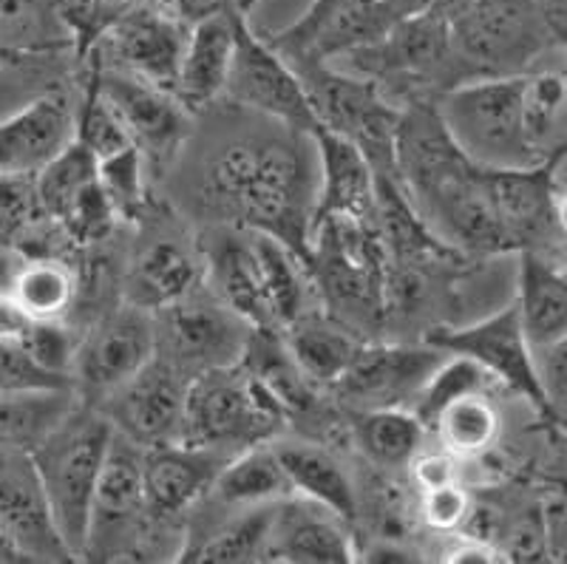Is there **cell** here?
Here are the masks:
<instances>
[{
    "label": "cell",
    "instance_id": "ab89813d",
    "mask_svg": "<svg viewBox=\"0 0 567 564\" xmlns=\"http://www.w3.org/2000/svg\"><path fill=\"white\" fill-rule=\"evenodd\" d=\"M414 500H417L414 513L420 516V522H423L429 531L443 533V536L460 533V527L468 520L471 505H474L463 480L445 482V485L437 488H425V491H417V494H414Z\"/></svg>",
    "mask_w": 567,
    "mask_h": 564
},
{
    "label": "cell",
    "instance_id": "f6af8a7d",
    "mask_svg": "<svg viewBox=\"0 0 567 564\" xmlns=\"http://www.w3.org/2000/svg\"><path fill=\"white\" fill-rule=\"evenodd\" d=\"M27 558H23V553L18 551V547L9 542L7 536H3V531H0V564H23Z\"/></svg>",
    "mask_w": 567,
    "mask_h": 564
},
{
    "label": "cell",
    "instance_id": "cb8c5ba5",
    "mask_svg": "<svg viewBox=\"0 0 567 564\" xmlns=\"http://www.w3.org/2000/svg\"><path fill=\"white\" fill-rule=\"evenodd\" d=\"M354 558L358 545L338 513L296 494L276 502L261 562L349 564Z\"/></svg>",
    "mask_w": 567,
    "mask_h": 564
},
{
    "label": "cell",
    "instance_id": "7c38bea8",
    "mask_svg": "<svg viewBox=\"0 0 567 564\" xmlns=\"http://www.w3.org/2000/svg\"><path fill=\"white\" fill-rule=\"evenodd\" d=\"M80 60L91 69L100 94L125 129L131 145L140 151L145 167L159 174L168 171L194 136V111L174 91L145 83L114 65H103L94 54H83Z\"/></svg>",
    "mask_w": 567,
    "mask_h": 564
},
{
    "label": "cell",
    "instance_id": "5b68a950",
    "mask_svg": "<svg viewBox=\"0 0 567 564\" xmlns=\"http://www.w3.org/2000/svg\"><path fill=\"white\" fill-rule=\"evenodd\" d=\"M449 29L471 78H511L565 49L567 9L536 0H468L449 14Z\"/></svg>",
    "mask_w": 567,
    "mask_h": 564
},
{
    "label": "cell",
    "instance_id": "ffe728a7",
    "mask_svg": "<svg viewBox=\"0 0 567 564\" xmlns=\"http://www.w3.org/2000/svg\"><path fill=\"white\" fill-rule=\"evenodd\" d=\"M185 394V375L154 355L134 378L111 391L97 411L116 434H123L140 449H156V445L182 443Z\"/></svg>",
    "mask_w": 567,
    "mask_h": 564
},
{
    "label": "cell",
    "instance_id": "d590c367",
    "mask_svg": "<svg viewBox=\"0 0 567 564\" xmlns=\"http://www.w3.org/2000/svg\"><path fill=\"white\" fill-rule=\"evenodd\" d=\"M429 434L440 449L452 451L457 460H474L499 445L503 437V411L491 398V389L471 391L452 400L429 425Z\"/></svg>",
    "mask_w": 567,
    "mask_h": 564
},
{
    "label": "cell",
    "instance_id": "e0dca14e",
    "mask_svg": "<svg viewBox=\"0 0 567 564\" xmlns=\"http://www.w3.org/2000/svg\"><path fill=\"white\" fill-rule=\"evenodd\" d=\"M445 358L429 340H367L327 398L343 411L412 409Z\"/></svg>",
    "mask_w": 567,
    "mask_h": 564
},
{
    "label": "cell",
    "instance_id": "484cf974",
    "mask_svg": "<svg viewBox=\"0 0 567 564\" xmlns=\"http://www.w3.org/2000/svg\"><path fill=\"white\" fill-rule=\"evenodd\" d=\"M230 460L221 451L202 445L168 443L142 449V491L154 516L182 522L210 491L219 469Z\"/></svg>",
    "mask_w": 567,
    "mask_h": 564
},
{
    "label": "cell",
    "instance_id": "2e32d148",
    "mask_svg": "<svg viewBox=\"0 0 567 564\" xmlns=\"http://www.w3.org/2000/svg\"><path fill=\"white\" fill-rule=\"evenodd\" d=\"M221 103L267 116L303 134L318 131L307 91L292 65L267 43L265 34L250 27V18L245 14L236 20V49H233Z\"/></svg>",
    "mask_w": 567,
    "mask_h": 564
},
{
    "label": "cell",
    "instance_id": "e575fe53",
    "mask_svg": "<svg viewBox=\"0 0 567 564\" xmlns=\"http://www.w3.org/2000/svg\"><path fill=\"white\" fill-rule=\"evenodd\" d=\"M74 406L71 386L0 391V451H32Z\"/></svg>",
    "mask_w": 567,
    "mask_h": 564
},
{
    "label": "cell",
    "instance_id": "ac0fdd59",
    "mask_svg": "<svg viewBox=\"0 0 567 564\" xmlns=\"http://www.w3.org/2000/svg\"><path fill=\"white\" fill-rule=\"evenodd\" d=\"M190 23L174 9V0H145L111 20L85 54L103 65L174 91Z\"/></svg>",
    "mask_w": 567,
    "mask_h": 564
},
{
    "label": "cell",
    "instance_id": "6da1fadb",
    "mask_svg": "<svg viewBox=\"0 0 567 564\" xmlns=\"http://www.w3.org/2000/svg\"><path fill=\"white\" fill-rule=\"evenodd\" d=\"M247 125L219 129L182 176V202L205 225L265 233L307 264L318 196L312 134L245 111Z\"/></svg>",
    "mask_w": 567,
    "mask_h": 564
},
{
    "label": "cell",
    "instance_id": "52a82bcc",
    "mask_svg": "<svg viewBox=\"0 0 567 564\" xmlns=\"http://www.w3.org/2000/svg\"><path fill=\"white\" fill-rule=\"evenodd\" d=\"M287 414L245 363L187 380L182 443L233 457L287 434Z\"/></svg>",
    "mask_w": 567,
    "mask_h": 564
},
{
    "label": "cell",
    "instance_id": "8fae6325",
    "mask_svg": "<svg viewBox=\"0 0 567 564\" xmlns=\"http://www.w3.org/2000/svg\"><path fill=\"white\" fill-rule=\"evenodd\" d=\"M156 358L187 380L210 369L239 363L252 327L213 296L205 281L168 307L156 309Z\"/></svg>",
    "mask_w": 567,
    "mask_h": 564
},
{
    "label": "cell",
    "instance_id": "b9f144b4",
    "mask_svg": "<svg viewBox=\"0 0 567 564\" xmlns=\"http://www.w3.org/2000/svg\"><path fill=\"white\" fill-rule=\"evenodd\" d=\"M409 480L414 482L417 491H425V488H437L445 485V482H457L463 480V460L445 449H420L414 454V460L409 462Z\"/></svg>",
    "mask_w": 567,
    "mask_h": 564
},
{
    "label": "cell",
    "instance_id": "7bdbcfd3",
    "mask_svg": "<svg viewBox=\"0 0 567 564\" xmlns=\"http://www.w3.org/2000/svg\"><path fill=\"white\" fill-rule=\"evenodd\" d=\"M34 327H38V321H34L32 315L23 312V307L9 296V289H0V340L27 343Z\"/></svg>",
    "mask_w": 567,
    "mask_h": 564
},
{
    "label": "cell",
    "instance_id": "8992f818",
    "mask_svg": "<svg viewBox=\"0 0 567 564\" xmlns=\"http://www.w3.org/2000/svg\"><path fill=\"white\" fill-rule=\"evenodd\" d=\"M111 443V423L94 406L80 403L29 451L54 525L74 562L83 558L91 500Z\"/></svg>",
    "mask_w": 567,
    "mask_h": 564
},
{
    "label": "cell",
    "instance_id": "4316f807",
    "mask_svg": "<svg viewBox=\"0 0 567 564\" xmlns=\"http://www.w3.org/2000/svg\"><path fill=\"white\" fill-rule=\"evenodd\" d=\"M318 156V196L312 225L321 218H378L374 207V171L363 151L336 131L312 134Z\"/></svg>",
    "mask_w": 567,
    "mask_h": 564
},
{
    "label": "cell",
    "instance_id": "3957f363",
    "mask_svg": "<svg viewBox=\"0 0 567 564\" xmlns=\"http://www.w3.org/2000/svg\"><path fill=\"white\" fill-rule=\"evenodd\" d=\"M386 244L378 218L332 216L310 230V269L316 298L336 321L374 340L386 318Z\"/></svg>",
    "mask_w": 567,
    "mask_h": 564
},
{
    "label": "cell",
    "instance_id": "9a60e30c",
    "mask_svg": "<svg viewBox=\"0 0 567 564\" xmlns=\"http://www.w3.org/2000/svg\"><path fill=\"white\" fill-rule=\"evenodd\" d=\"M420 340H429L432 347L449 355L468 358L494 380L496 386L508 389L519 400L530 406L545 423L559 429V420L550 411L548 400L542 394L539 378H536L534 352L525 340L514 304L494 309L471 324H449L425 332Z\"/></svg>",
    "mask_w": 567,
    "mask_h": 564
},
{
    "label": "cell",
    "instance_id": "60d3db41",
    "mask_svg": "<svg viewBox=\"0 0 567 564\" xmlns=\"http://www.w3.org/2000/svg\"><path fill=\"white\" fill-rule=\"evenodd\" d=\"M60 386L71 383L43 369L20 340H0V391L60 389Z\"/></svg>",
    "mask_w": 567,
    "mask_h": 564
},
{
    "label": "cell",
    "instance_id": "603a6c76",
    "mask_svg": "<svg viewBox=\"0 0 567 564\" xmlns=\"http://www.w3.org/2000/svg\"><path fill=\"white\" fill-rule=\"evenodd\" d=\"M0 531L27 562H74L54 525L29 451H0Z\"/></svg>",
    "mask_w": 567,
    "mask_h": 564
},
{
    "label": "cell",
    "instance_id": "bcb514c9",
    "mask_svg": "<svg viewBox=\"0 0 567 564\" xmlns=\"http://www.w3.org/2000/svg\"><path fill=\"white\" fill-rule=\"evenodd\" d=\"M258 3H261V0H225V7L230 9V12L245 14V18H250V12L258 7Z\"/></svg>",
    "mask_w": 567,
    "mask_h": 564
},
{
    "label": "cell",
    "instance_id": "d6986e66",
    "mask_svg": "<svg viewBox=\"0 0 567 564\" xmlns=\"http://www.w3.org/2000/svg\"><path fill=\"white\" fill-rule=\"evenodd\" d=\"M34 191L71 247H97L120 225L100 185L97 160L78 140L34 174Z\"/></svg>",
    "mask_w": 567,
    "mask_h": 564
},
{
    "label": "cell",
    "instance_id": "74e56055",
    "mask_svg": "<svg viewBox=\"0 0 567 564\" xmlns=\"http://www.w3.org/2000/svg\"><path fill=\"white\" fill-rule=\"evenodd\" d=\"M74 49H18L0 43V103L18 109L32 96L65 85L71 78Z\"/></svg>",
    "mask_w": 567,
    "mask_h": 564
},
{
    "label": "cell",
    "instance_id": "ee69618b",
    "mask_svg": "<svg viewBox=\"0 0 567 564\" xmlns=\"http://www.w3.org/2000/svg\"><path fill=\"white\" fill-rule=\"evenodd\" d=\"M383 3L394 14V20H400L414 18V14H445L449 18L460 7H465L468 0H383Z\"/></svg>",
    "mask_w": 567,
    "mask_h": 564
},
{
    "label": "cell",
    "instance_id": "f546056e",
    "mask_svg": "<svg viewBox=\"0 0 567 564\" xmlns=\"http://www.w3.org/2000/svg\"><path fill=\"white\" fill-rule=\"evenodd\" d=\"M516 318L530 352L567 340V278L565 262L539 253H519L516 273Z\"/></svg>",
    "mask_w": 567,
    "mask_h": 564
},
{
    "label": "cell",
    "instance_id": "1f68e13d",
    "mask_svg": "<svg viewBox=\"0 0 567 564\" xmlns=\"http://www.w3.org/2000/svg\"><path fill=\"white\" fill-rule=\"evenodd\" d=\"M349 440L358 445L363 460L381 471L409 469L429 440V429L412 409H369L343 411Z\"/></svg>",
    "mask_w": 567,
    "mask_h": 564
},
{
    "label": "cell",
    "instance_id": "4fadbf2b",
    "mask_svg": "<svg viewBox=\"0 0 567 564\" xmlns=\"http://www.w3.org/2000/svg\"><path fill=\"white\" fill-rule=\"evenodd\" d=\"M134 227V247L120 278L125 304L156 312L199 287L202 256L196 236H187L185 227L171 213L156 211L154 202L140 213Z\"/></svg>",
    "mask_w": 567,
    "mask_h": 564
},
{
    "label": "cell",
    "instance_id": "8d00e7d4",
    "mask_svg": "<svg viewBox=\"0 0 567 564\" xmlns=\"http://www.w3.org/2000/svg\"><path fill=\"white\" fill-rule=\"evenodd\" d=\"M567 83L565 71L539 65L523 78V125L525 140L539 162H550L567 148L565 125Z\"/></svg>",
    "mask_w": 567,
    "mask_h": 564
},
{
    "label": "cell",
    "instance_id": "277c9868",
    "mask_svg": "<svg viewBox=\"0 0 567 564\" xmlns=\"http://www.w3.org/2000/svg\"><path fill=\"white\" fill-rule=\"evenodd\" d=\"M332 65L372 80L398 109L434 103L454 85L474 80L454 49L445 14H414L394 20L374 43L336 60Z\"/></svg>",
    "mask_w": 567,
    "mask_h": 564
},
{
    "label": "cell",
    "instance_id": "5bb4252c",
    "mask_svg": "<svg viewBox=\"0 0 567 564\" xmlns=\"http://www.w3.org/2000/svg\"><path fill=\"white\" fill-rule=\"evenodd\" d=\"M156 355L154 315L134 304H114L89 324L71 358V391L97 409L111 391L134 378Z\"/></svg>",
    "mask_w": 567,
    "mask_h": 564
},
{
    "label": "cell",
    "instance_id": "d6a6232c",
    "mask_svg": "<svg viewBox=\"0 0 567 564\" xmlns=\"http://www.w3.org/2000/svg\"><path fill=\"white\" fill-rule=\"evenodd\" d=\"M7 289L34 321H69L80 307L83 278L63 256H27Z\"/></svg>",
    "mask_w": 567,
    "mask_h": 564
},
{
    "label": "cell",
    "instance_id": "9c48e42d",
    "mask_svg": "<svg viewBox=\"0 0 567 564\" xmlns=\"http://www.w3.org/2000/svg\"><path fill=\"white\" fill-rule=\"evenodd\" d=\"M301 80L318 129L352 140L369 160L374 174L394 171V131L400 111L372 80L343 71L323 60H287Z\"/></svg>",
    "mask_w": 567,
    "mask_h": 564
},
{
    "label": "cell",
    "instance_id": "7402d4cb",
    "mask_svg": "<svg viewBox=\"0 0 567 564\" xmlns=\"http://www.w3.org/2000/svg\"><path fill=\"white\" fill-rule=\"evenodd\" d=\"M78 100L65 85L20 103L0 116V174L34 176L74 142Z\"/></svg>",
    "mask_w": 567,
    "mask_h": 564
},
{
    "label": "cell",
    "instance_id": "ba28073f",
    "mask_svg": "<svg viewBox=\"0 0 567 564\" xmlns=\"http://www.w3.org/2000/svg\"><path fill=\"white\" fill-rule=\"evenodd\" d=\"M523 78H474L434 100L443 129L483 167L542 165L525 140Z\"/></svg>",
    "mask_w": 567,
    "mask_h": 564
},
{
    "label": "cell",
    "instance_id": "d4e9b609",
    "mask_svg": "<svg viewBox=\"0 0 567 564\" xmlns=\"http://www.w3.org/2000/svg\"><path fill=\"white\" fill-rule=\"evenodd\" d=\"M272 505L221 507L205 500L185 516V536L176 562L194 564H250L265 558Z\"/></svg>",
    "mask_w": 567,
    "mask_h": 564
},
{
    "label": "cell",
    "instance_id": "f1b7e54d",
    "mask_svg": "<svg viewBox=\"0 0 567 564\" xmlns=\"http://www.w3.org/2000/svg\"><path fill=\"white\" fill-rule=\"evenodd\" d=\"M236 12H216L190 27L174 94L194 114H205L207 109L221 103L236 49Z\"/></svg>",
    "mask_w": 567,
    "mask_h": 564
},
{
    "label": "cell",
    "instance_id": "7a4b0ae2",
    "mask_svg": "<svg viewBox=\"0 0 567 564\" xmlns=\"http://www.w3.org/2000/svg\"><path fill=\"white\" fill-rule=\"evenodd\" d=\"M394 171L409 205L440 242L471 258L511 256L491 207L485 167L454 145L434 103L400 111Z\"/></svg>",
    "mask_w": 567,
    "mask_h": 564
},
{
    "label": "cell",
    "instance_id": "83f0119b",
    "mask_svg": "<svg viewBox=\"0 0 567 564\" xmlns=\"http://www.w3.org/2000/svg\"><path fill=\"white\" fill-rule=\"evenodd\" d=\"M284 474L290 480L292 494L318 502L327 511L338 513L349 525L358 522V502L361 491L338 454L318 443L316 437H276L270 440Z\"/></svg>",
    "mask_w": 567,
    "mask_h": 564
},
{
    "label": "cell",
    "instance_id": "f35d334b",
    "mask_svg": "<svg viewBox=\"0 0 567 564\" xmlns=\"http://www.w3.org/2000/svg\"><path fill=\"white\" fill-rule=\"evenodd\" d=\"M97 176L105 196H109L111 207H114L116 218H120V225H123V222L134 225L136 218H140V213L145 211L151 202L148 167L142 162L140 151L131 145V148L97 162Z\"/></svg>",
    "mask_w": 567,
    "mask_h": 564
},
{
    "label": "cell",
    "instance_id": "7dc6e473",
    "mask_svg": "<svg viewBox=\"0 0 567 564\" xmlns=\"http://www.w3.org/2000/svg\"><path fill=\"white\" fill-rule=\"evenodd\" d=\"M536 3H545L550 9H567V0H536Z\"/></svg>",
    "mask_w": 567,
    "mask_h": 564
},
{
    "label": "cell",
    "instance_id": "836d02e7",
    "mask_svg": "<svg viewBox=\"0 0 567 564\" xmlns=\"http://www.w3.org/2000/svg\"><path fill=\"white\" fill-rule=\"evenodd\" d=\"M290 494L292 485L284 474L276 451L270 443H261L233 454L221 465L210 491H207V500L239 511V507L272 505V502H281Z\"/></svg>",
    "mask_w": 567,
    "mask_h": 564
},
{
    "label": "cell",
    "instance_id": "30bf717a",
    "mask_svg": "<svg viewBox=\"0 0 567 564\" xmlns=\"http://www.w3.org/2000/svg\"><path fill=\"white\" fill-rule=\"evenodd\" d=\"M485 187L511 253L565 262V154L530 167H485Z\"/></svg>",
    "mask_w": 567,
    "mask_h": 564
},
{
    "label": "cell",
    "instance_id": "4dcf8cb0",
    "mask_svg": "<svg viewBox=\"0 0 567 564\" xmlns=\"http://www.w3.org/2000/svg\"><path fill=\"white\" fill-rule=\"evenodd\" d=\"M281 335L298 369L321 391H329L338 383V378L347 372L367 343V338L343 327L341 321H336L332 315L318 307L298 315Z\"/></svg>",
    "mask_w": 567,
    "mask_h": 564
},
{
    "label": "cell",
    "instance_id": "44dd1931",
    "mask_svg": "<svg viewBox=\"0 0 567 564\" xmlns=\"http://www.w3.org/2000/svg\"><path fill=\"white\" fill-rule=\"evenodd\" d=\"M196 247L202 256V281L213 296L252 329H276L267 307L256 233L233 225H202Z\"/></svg>",
    "mask_w": 567,
    "mask_h": 564
}]
</instances>
